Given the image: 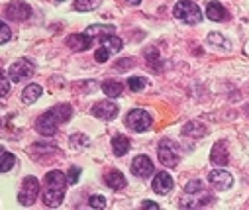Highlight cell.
<instances>
[{
	"mask_svg": "<svg viewBox=\"0 0 249 210\" xmlns=\"http://www.w3.org/2000/svg\"><path fill=\"white\" fill-rule=\"evenodd\" d=\"M49 112L57 118V122H59V124L69 122V120H71V116H73V108H71L69 104H57V106L49 108Z\"/></svg>",
	"mask_w": 249,
	"mask_h": 210,
	"instance_id": "obj_19",
	"label": "cell"
},
{
	"mask_svg": "<svg viewBox=\"0 0 249 210\" xmlns=\"http://www.w3.org/2000/svg\"><path fill=\"white\" fill-rule=\"evenodd\" d=\"M126 2H130V4H140L142 0H126Z\"/></svg>",
	"mask_w": 249,
	"mask_h": 210,
	"instance_id": "obj_39",
	"label": "cell"
},
{
	"mask_svg": "<svg viewBox=\"0 0 249 210\" xmlns=\"http://www.w3.org/2000/svg\"><path fill=\"white\" fill-rule=\"evenodd\" d=\"M10 38H12V34H10L8 24H2V36H0V43H6V41H10Z\"/></svg>",
	"mask_w": 249,
	"mask_h": 210,
	"instance_id": "obj_36",
	"label": "cell"
},
{
	"mask_svg": "<svg viewBox=\"0 0 249 210\" xmlns=\"http://www.w3.org/2000/svg\"><path fill=\"white\" fill-rule=\"evenodd\" d=\"M145 85H147V79H145V77H132V79L128 81V87H130L134 93L143 91V89H145Z\"/></svg>",
	"mask_w": 249,
	"mask_h": 210,
	"instance_id": "obj_27",
	"label": "cell"
},
{
	"mask_svg": "<svg viewBox=\"0 0 249 210\" xmlns=\"http://www.w3.org/2000/svg\"><path fill=\"white\" fill-rule=\"evenodd\" d=\"M41 95H43V89H41L39 85H28V87L24 89V93H22V100H24L26 104H34Z\"/></svg>",
	"mask_w": 249,
	"mask_h": 210,
	"instance_id": "obj_20",
	"label": "cell"
},
{
	"mask_svg": "<svg viewBox=\"0 0 249 210\" xmlns=\"http://www.w3.org/2000/svg\"><path fill=\"white\" fill-rule=\"evenodd\" d=\"M69 142H71V146L75 148H85V146H89V137L87 135H81V134H77V135H71V139H69Z\"/></svg>",
	"mask_w": 249,
	"mask_h": 210,
	"instance_id": "obj_29",
	"label": "cell"
},
{
	"mask_svg": "<svg viewBox=\"0 0 249 210\" xmlns=\"http://www.w3.org/2000/svg\"><path fill=\"white\" fill-rule=\"evenodd\" d=\"M102 0H75V10L77 12H90L100 6Z\"/></svg>",
	"mask_w": 249,
	"mask_h": 210,
	"instance_id": "obj_25",
	"label": "cell"
},
{
	"mask_svg": "<svg viewBox=\"0 0 249 210\" xmlns=\"http://www.w3.org/2000/svg\"><path fill=\"white\" fill-rule=\"evenodd\" d=\"M186 194H202V181H191L184 187Z\"/></svg>",
	"mask_w": 249,
	"mask_h": 210,
	"instance_id": "obj_28",
	"label": "cell"
},
{
	"mask_svg": "<svg viewBox=\"0 0 249 210\" xmlns=\"http://www.w3.org/2000/svg\"><path fill=\"white\" fill-rule=\"evenodd\" d=\"M132 63H134V59H120V61H116V71H128V69L132 67Z\"/></svg>",
	"mask_w": 249,
	"mask_h": 210,
	"instance_id": "obj_35",
	"label": "cell"
},
{
	"mask_svg": "<svg viewBox=\"0 0 249 210\" xmlns=\"http://www.w3.org/2000/svg\"><path fill=\"white\" fill-rule=\"evenodd\" d=\"M208 181H210V185H212L216 191H228V189H231V185H233L231 173H228V171H224V169H214V171H210Z\"/></svg>",
	"mask_w": 249,
	"mask_h": 210,
	"instance_id": "obj_9",
	"label": "cell"
},
{
	"mask_svg": "<svg viewBox=\"0 0 249 210\" xmlns=\"http://www.w3.org/2000/svg\"><path fill=\"white\" fill-rule=\"evenodd\" d=\"M116 32V28L114 26H106V24H96V26H90V28H87L85 30V34L87 36H90V38H94V36H100V38H104V36H112Z\"/></svg>",
	"mask_w": 249,
	"mask_h": 210,
	"instance_id": "obj_21",
	"label": "cell"
},
{
	"mask_svg": "<svg viewBox=\"0 0 249 210\" xmlns=\"http://www.w3.org/2000/svg\"><path fill=\"white\" fill-rule=\"evenodd\" d=\"M39 196V183L36 177H26L22 183V189L18 192V202L22 206H32L36 198Z\"/></svg>",
	"mask_w": 249,
	"mask_h": 210,
	"instance_id": "obj_5",
	"label": "cell"
},
{
	"mask_svg": "<svg viewBox=\"0 0 249 210\" xmlns=\"http://www.w3.org/2000/svg\"><path fill=\"white\" fill-rule=\"evenodd\" d=\"M151 187H153V191H155L157 194L163 196V194H169V192L173 191L175 183H173V177H171L167 171H161V173H157V175L153 177Z\"/></svg>",
	"mask_w": 249,
	"mask_h": 210,
	"instance_id": "obj_11",
	"label": "cell"
},
{
	"mask_svg": "<svg viewBox=\"0 0 249 210\" xmlns=\"http://www.w3.org/2000/svg\"><path fill=\"white\" fill-rule=\"evenodd\" d=\"M132 148V142H130V137L128 135H124V134H118L112 137V152L116 157H124Z\"/></svg>",
	"mask_w": 249,
	"mask_h": 210,
	"instance_id": "obj_15",
	"label": "cell"
},
{
	"mask_svg": "<svg viewBox=\"0 0 249 210\" xmlns=\"http://www.w3.org/2000/svg\"><path fill=\"white\" fill-rule=\"evenodd\" d=\"M151 122H153L151 114H149L147 110H143V108H134V110H130L128 116H126V124H128V128H132L134 132H145V130H149Z\"/></svg>",
	"mask_w": 249,
	"mask_h": 210,
	"instance_id": "obj_4",
	"label": "cell"
},
{
	"mask_svg": "<svg viewBox=\"0 0 249 210\" xmlns=\"http://www.w3.org/2000/svg\"><path fill=\"white\" fill-rule=\"evenodd\" d=\"M145 59H147V63L153 67V63H159V49L157 47H149V49H145Z\"/></svg>",
	"mask_w": 249,
	"mask_h": 210,
	"instance_id": "obj_30",
	"label": "cell"
},
{
	"mask_svg": "<svg viewBox=\"0 0 249 210\" xmlns=\"http://www.w3.org/2000/svg\"><path fill=\"white\" fill-rule=\"evenodd\" d=\"M104 183H106L110 189H114V191H120V189H124V187L128 185V181H126V177H124V173L118 171V169H112L110 173H106V175H104Z\"/></svg>",
	"mask_w": 249,
	"mask_h": 210,
	"instance_id": "obj_17",
	"label": "cell"
},
{
	"mask_svg": "<svg viewBox=\"0 0 249 210\" xmlns=\"http://www.w3.org/2000/svg\"><path fill=\"white\" fill-rule=\"evenodd\" d=\"M210 161L216 165V167H226L228 161H230V153H228V146L226 142H218L212 152H210Z\"/></svg>",
	"mask_w": 249,
	"mask_h": 210,
	"instance_id": "obj_12",
	"label": "cell"
},
{
	"mask_svg": "<svg viewBox=\"0 0 249 210\" xmlns=\"http://www.w3.org/2000/svg\"><path fill=\"white\" fill-rule=\"evenodd\" d=\"M10 91V81H8V75L2 73V96H6Z\"/></svg>",
	"mask_w": 249,
	"mask_h": 210,
	"instance_id": "obj_38",
	"label": "cell"
},
{
	"mask_svg": "<svg viewBox=\"0 0 249 210\" xmlns=\"http://www.w3.org/2000/svg\"><path fill=\"white\" fill-rule=\"evenodd\" d=\"M57 126H59V122H57V118H55L49 110L43 112V114L36 120V130H37L41 135H47V137H51V135L57 134Z\"/></svg>",
	"mask_w": 249,
	"mask_h": 210,
	"instance_id": "obj_7",
	"label": "cell"
},
{
	"mask_svg": "<svg viewBox=\"0 0 249 210\" xmlns=\"http://www.w3.org/2000/svg\"><path fill=\"white\" fill-rule=\"evenodd\" d=\"M65 198V189H51V187H45L43 191V204L49 206V208H57Z\"/></svg>",
	"mask_w": 249,
	"mask_h": 210,
	"instance_id": "obj_13",
	"label": "cell"
},
{
	"mask_svg": "<svg viewBox=\"0 0 249 210\" xmlns=\"http://www.w3.org/2000/svg\"><path fill=\"white\" fill-rule=\"evenodd\" d=\"M0 157H2V159H0V161H2V165H0V171H2V173H8V171L14 167V163H16V157H14L12 153L4 152V150H2V153H0Z\"/></svg>",
	"mask_w": 249,
	"mask_h": 210,
	"instance_id": "obj_26",
	"label": "cell"
},
{
	"mask_svg": "<svg viewBox=\"0 0 249 210\" xmlns=\"http://www.w3.org/2000/svg\"><path fill=\"white\" fill-rule=\"evenodd\" d=\"M90 112L100 120H114L118 116V106L112 100H100L90 108Z\"/></svg>",
	"mask_w": 249,
	"mask_h": 210,
	"instance_id": "obj_10",
	"label": "cell"
},
{
	"mask_svg": "<svg viewBox=\"0 0 249 210\" xmlns=\"http://www.w3.org/2000/svg\"><path fill=\"white\" fill-rule=\"evenodd\" d=\"M173 16L184 24H191V26L202 22V10L193 0H180V2H177L173 8Z\"/></svg>",
	"mask_w": 249,
	"mask_h": 210,
	"instance_id": "obj_1",
	"label": "cell"
},
{
	"mask_svg": "<svg viewBox=\"0 0 249 210\" xmlns=\"http://www.w3.org/2000/svg\"><path fill=\"white\" fill-rule=\"evenodd\" d=\"M34 63L32 61H28V59H18V61H14L12 65H10V69H8V77H10V81H14V83H22V81H28V79H32L34 77Z\"/></svg>",
	"mask_w": 249,
	"mask_h": 210,
	"instance_id": "obj_3",
	"label": "cell"
},
{
	"mask_svg": "<svg viewBox=\"0 0 249 210\" xmlns=\"http://www.w3.org/2000/svg\"><path fill=\"white\" fill-rule=\"evenodd\" d=\"M130 169H132V173H134L136 177H140V179H147V177H151L153 171H155L153 161H151L147 155H136L134 161H132V165H130Z\"/></svg>",
	"mask_w": 249,
	"mask_h": 210,
	"instance_id": "obj_6",
	"label": "cell"
},
{
	"mask_svg": "<svg viewBox=\"0 0 249 210\" xmlns=\"http://www.w3.org/2000/svg\"><path fill=\"white\" fill-rule=\"evenodd\" d=\"M157 157L159 161L165 165V167H175L180 159V153H178V148L175 142H171V139H163V142H159L157 146Z\"/></svg>",
	"mask_w": 249,
	"mask_h": 210,
	"instance_id": "obj_2",
	"label": "cell"
},
{
	"mask_svg": "<svg viewBox=\"0 0 249 210\" xmlns=\"http://www.w3.org/2000/svg\"><path fill=\"white\" fill-rule=\"evenodd\" d=\"M94 59H96L98 63H106V61L110 59V51H108L106 47H100V49H96V53H94Z\"/></svg>",
	"mask_w": 249,
	"mask_h": 210,
	"instance_id": "obj_34",
	"label": "cell"
},
{
	"mask_svg": "<svg viewBox=\"0 0 249 210\" xmlns=\"http://www.w3.org/2000/svg\"><path fill=\"white\" fill-rule=\"evenodd\" d=\"M65 43H67L73 51H85V49H89V47H90L92 38H90V36H87V34H71V36L65 39Z\"/></svg>",
	"mask_w": 249,
	"mask_h": 210,
	"instance_id": "obj_14",
	"label": "cell"
},
{
	"mask_svg": "<svg viewBox=\"0 0 249 210\" xmlns=\"http://www.w3.org/2000/svg\"><path fill=\"white\" fill-rule=\"evenodd\" d=\"M6 16L16 20V22H24L32 16V8L24 2V0H12V2L6 6Z\"/></svg>",
	"mask_w": 249,
	"mask_h": 210,
	"instance_id": "obj_8",
	"label": "cell"
},
{
	"mask_svg": "<svg viewBox=\"0 0 249 210\" xmlns=\"http://www.w3.org/2000/svg\"><path fill=\"white\" fill-rule=\"evenodd\" d=\"M140 208H143V210H159V204L153 202V200H143Z\"/></svg>",
	"mask_w": 249,
	"mask_h": 210,
	"instance_id": "obj_37",
	"label": "cell"
},
{
	"mask_svg": "<svg viewBox=\"0 0 249 210\" xmlns=\"http://www.w3.org/2000/svg\"><path fill=\"white\" fill-rule=\"evenodd\" d=\"M100 43H102V47H106L110 53H118L120 49H122V39L118 38V36H104L102 39H100Z\"/></svg>",
	"mask_w": 249,
	"mask_h": 210,
	"instance_id": "obj_24",
	"label": "cell"
},
{
	"mask_svg": "<svg viewBox=\"0 0 249 210\" xmlns=\"http://www.w3.org/2000/svg\"><path fill=\"white\" fill-rule=\"evenodd\" d=\"M102 91H104L106 96L118 98V96L124 93V85L118 83V81H104V83H102Z\"/></svg>",
	"mask_w": 249,
	"mask_h": 210,
	"instance_id": "obj_22",
	"label": "cell"
},
{
	"mask_svg": "<svg viewBox=\"0 0 249 210\" xmlns=\"http://www.w3.org/2000/svg\"><path fill=\"white\" fill-rule=\"evenodd\" d=\"M79 179H81V167L73 165L67 173V181H69V185H75V183H79Z\"/></svg>",
	"mask_w": 249,
	"mask_h": 210,
	"instance_id": "obj_31",
	"label": "cell"
},
{
	"mask_svg": "<svg viewBox=\"0 0 249 210\" xmlns=\"http://www.w3.org/2000/svg\"><path fill=\"white\" fill-rule=\"evenodd\" d=\"M206 18L212 20V22H222V20L228 18V12L220 2H210L208 8H206Z\"/></svg>",
	"mask_w": 249,
	"mask_h": 210,
	"instance_id": "obj_18",
	"label": "cell"
},
{
	"mask_svg": "<svg viewBox=\"0 0 249 210\" xmlns=\"http://www.w3.org/2000/svg\"><path fill=\"white\" fill-rule=\"evenodd\" d=\"M59 2H63V0H59Z\"/></svg>",
	"mask_w": 249,
	"mask_h": 210,
	"instance_id": "obj_40",
	"label": "cell"
},
{
	"mask_svg": "<svg viewBox=\"0 0 249 210\" xmlns=\"http://www.w3.org/2000/svg\"><path fill=\"white\" fill-rule=\"evenodd\" d=\"M69 185L67 181V175L59 169H53L45 175V187H51V189H65Z\"/></svg>",
	"mask_w": 249,
	"mask_h": 210,
	"instance_id": "obj_16",
	"label": "cell"
},
{
	"mask_svg": "<svg viewBox=\"0 0 249 210\" xmlns=\"http://www.w3.org/2000/svg\"><path fill=\"white\" fill-rule=\"evenodd\" d=\"M208 43H216V45H224V47H228V41H226L220 34H216V32L208 34Z\"/></svg>",
	"mask_w": 249,
	"mask_h": 210,
	"instance_id": "obj_33",
	"label": "cell"
},
{
	"mask_svg": "<svg viewBox=\"0 0 249 210\" xmlns=\"http://www.w3.org/2000/svg\"><path fill=\"white\" fill-rule=\"evenodd\" d=\"M89 206L90 208H96V210H100V208H106V198L104 196H90V200H89Z\"/></svg>",
	"mask_w": 249,
	"mask_h": 210,
	"instance_id": "obj_32",
	"label": "cell"
},
{
	"mask_svg": "<svg viewBox=\"0 0 249 210\" xmlns=\"http://www.w3.org/2000/svg\"><path fill=\"white\" fill-rule=\"evenodd\" d=\"M182 134L191 135V137H202V135H206V128L202 124H198V122H189L182 128Z\"/></svg>",
	"mask_w": 249,
	"mask_h": 210,
	"instance_id": "obj_23",
	"label": "cell"
}]
</instances>
